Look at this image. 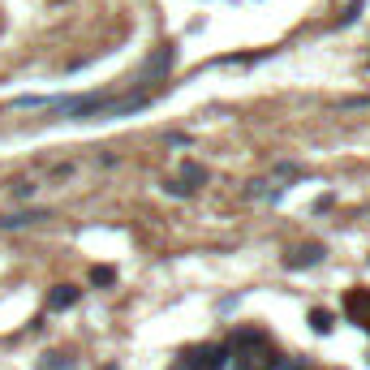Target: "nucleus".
Returning a JSON list of instances; mask_svg holds the SVG:
<instances>
[{
    "label": "nucleus",
    "instance_id": "nucleus-5",
    "mask_svg": "<svg viewBox=\"0 0 370 370\" xmlns=\"http://www.w3.org/2000/svg\"><path fill=\"white\" fill-rule=\"evenodd\" d=\"M91 284H112V267H95L91 272Z\"/></svg>",
    "mask_w": 370,
    "mask_h": 370
},
{
    "label": "nucleus",
    "instance_id": "nucleus-7",
    "mask_svg": "<svg viewBox=\"0 0 370 370\" xmlns=\"http://www.w3.org/2000/svg\"><path fill=\"white\" fill-rule=\"evenodd\" d=\"M185 181H194V185H198V181H202V168H198V164H185Z\"/></svg>",
    "mask_w": 370,
    "mask_h": 370
},
{
    "label": "nucleus",
    "instance_id": "nucleus-4",
    "mask_svg": "<svg viewBox=\"0 0 370 370\" xmlns=\"http://www.w3.org/2000/svg\"><path fill=\"white\" fill-rule=\"evenodd\" d=\"M35 220H43V216H9V220H0V229H26V224H35Z\"/></svg>",
    "mask_w": 370,
    "mask_h": 370
},
{
    "label": "nucleus",
    "instance_id": "nucleus-6",
    "mask_svg": "<svg viewBox=\"0 0 370 370\" xmlns=\"http://www.w3.org/2000/svg\"><path fill=\"white\" fill-rule=\"evenodd\" d=\"M30 194H35V181H18L13 185V198H30Z\"/></svg>",
    "mask_w": 370,
    "mask_h": 370
},
{
    "label": "nucleus",
    "instance_id": "nucleus-1",
    "mask_svg": "<svg viewBox=\"0 0 370 370\" xmlns=\"http://www.w3.org/2000/svg\"><path fill=\"white\" fill-rule=\"evenodd\" d=\"M289 267H314V262H323V250L319 245H301L297 254H284Z\"/></svg>",
    "mask_w": 370,
    "mask_h": 370
},
{
    "label": "nucleus",
    "instance_id": "nucleus-3",
    "mask_svg": "<svg viewBox=\"0 0 370 370\" xmlns=\"http://www.w3.org/2000/svg\"><path fill=\"white\" fill-rule=\"evenodd\" d=\"M168 61H173V47H160V57L146 61V74H151V78H160V74L168 69Z\"/></svg>",
    "mask_w": 370,
    "mask_h": 370
},
{
    "label": "nucleus",
    "instance_id": "nucleus-2",
    "mask_svg": "<svg viewBox=\"0 0 370 370\" xmlns=\"http://www.w3.org/2000/svg\"><path fill=\"white\" fill-rule=\"evenodd\" d=\"M74 301H78V289H69V284H61L57 293L47 297V306H52V310H65V306H74Z\"/></svg>",
    "mask_w": 370,
    "mask_h": 370
}]
</instances>
